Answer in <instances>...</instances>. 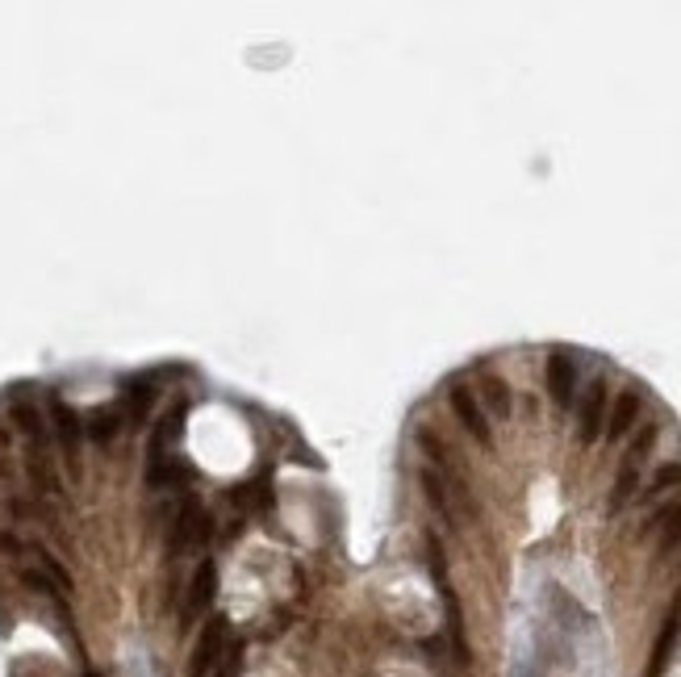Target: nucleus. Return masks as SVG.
Returning a JSON list of instances; mask_svg holds the SVG:
<instances>
[{
    "label": "nucleus",
    "instance_id": "f257e3e1",
    "mask_svg": "<svg viewBox=\"0 0 681 677\" xmlns=\"http://www.w3.org/2000/svg\"><path fill=\"white\" fill-rule=\"evenodd\" d=\"M226 652H230V623H226V615H209L197 636L193 657H189V677H209L222 665Z\"/></svg>",
    "mask_w": 681,
    "mask_h": 677
},
{
    "label": "nucleus",
    "instance_id": "f03ea898",
    "mask_svg": "<svg viewBox=\"0 0 681 677\" xmlns=\"http://www.w3.org/2000/svg\"><path fill=\"white\" fill-rule=\"evenodd\" d=\"M51 435H55V443H59V452H63V464H67V473L72 477H80V443H84V418L67 406L63 398H51Z\"/></svg>",
    "mask_w": 681,
    "mask_h": 677
},
{
    "label": "nucleus",
    "instance_id": "7ed1b4c3",
    "mask_svg": "<svg viewBox=\"0 0 681 677\" xmlns=\"http://www.w3.org/2000/svg\"><path fill=\"white\" fill-rule=\"evenodd\" d=\"M448 402H452V414H456V423L473 435L481 448H493V427H489V414L481 410V402H477V393L468 389V385H456L452 393H448Z\"/></svg>",
    "mask_w": 681,
    "mask_h": 677
},
{
    "label": "nucleus",
    "instance_id": "20e7f679",
    "mask_svg": "<svg viewBox=\"0 0 681 677\" xmlns=\"http://www.w3.org/2000/svg\"><path fill=\"white\" fill-rule=\"evenodd\" d=\"M184 414H189V406H172L168 414L155 423V431H151V439H147V460L155 464V460H168V456H176L172 448L180 443V435H184Z\"/></svg>",
    "mask_w": 681,
    "mask_h": 677
},
{
    "label": "nucleus",
    "instance_id": "39448f33",
    "mask_svg": "<svg viewBox=\"0 0 681 677\" xmlns=\"http://www.w3.org/2000/svg\"><path fill=\"white\" fill-rule=\"evenodd\" d=\"M548 393L560 410H569L577 398V360L569 352H552L548 356Z\"/></svg>",
    "mask_w": 681,
    "mask_h": 677
},
{
    "label": "nucleus",
    "instance_id": "423d86ee",
    "mask_svg": "<svg viewBox=\"0 0 681 677\" xmlns=\"http://www.w3.org/2000/svg\"><path fill=\"white\" fill-rule=\"evenodd\" d=\"M602 431H606V381H590V393H585L577 414V439L594 443L602 439Z\"/></svg>",
    "mask_w": 681,
    "mask_h": 677
},
{
    "label": "nucleus",
    "instance_id": "0eeeda50",
    "mask_svg": "<svg viewBox=\"0 0 681 677\" xmlns=\"http://www.w3.org/2000/svg\"><path fill=\"white\" fill-rule=\"evenodd\" d=\"M214 594H218V569H214V560H201L197 573H193L189 598H184V623L197 619V615H205L209 602H214Z\"/></svg>",
    "mask_w": 681,
    "mask_h": 677
},
{
    "label": "nucleus",
    "instance_id": "6e6552de",
    "mask_svg": "<svg viewBox=\"0 0 681 677\" xmlns=\"http://www.w3.org/2000/svg\"><path fill=\"white\" fill-rule=\"evenodd\" d=\"M155 398H159V381H155V377H138V381H130V385L122 389V406H126L130 427H143V423H147Z\"/></svg>",
    "mask_w": 681,
    "mask_h": 677
},
{
    "label": "nucleus",
    "instance_id": "1a4fd4ad",
    "mask_svg": "<svg viewBox=\"0 0 681 677\" xmlns=\"http://www.w3.org/2000/svg\"><path fill=\"white\" fill-rule=\"evenodd\" d=\"M636 418H640V393H636V389H623L619 402H615V410L606 414V431H602V435H606L610 443H619L623 435L636 431Z\"/></svg>",
    "mask_w": 681,
    "mask_h": 677
},
{
    "label": "nucleus",
    "instance_id": "9d476101",
    "mask_svg": "<svg viewBox=\"0 0 681 677\" xmlns=\"http://www.w3.org/2000/svg\"><path fill=\"white\" fill-rule=\"evenodd\" d=\"M189 464H184L180 456H168V460H155V464H147V485L151 489H172V485H180V481H189Z\"/></svg>",
    "mask_w": 681,
    "mask_h": 677
},
{
    "label": "nucleus",
    "instance_id": "9b49d317",
    "mask_svg": "<svg viewBox=\"0 0 681 677\" xmlns=\"http://www.w3.org/2000/svg\"><path fill=\"white\" fill-rule=\"evenodd\" d=\"M636 485H640V469L636 464H623V473L615 477V489H610V502H606V515H619V510L636 498Z\"/></svg>",
    "mask_w": 681,
    "mask_h": 677
},
{
    "label": "nucleus",
    "instance_id": "f8f14e48",
    "mask_svg": "<svg viewBox=\"0 0 681 677\" xmlns=\"http://www.w3.org/2000/svg\"><path fill=\"white\" fill-rule=\"evenodd\" d=\"M481 398H485V406H489V414H493V418H510V389H506V381L485 377Z\"/></svg>",
    "mask_w": 681,
    "mask_h": 677
},
{
    "label": "nucleus",
    "instance_id": "ddd939ff",
    "mask_svg": "<svg viewBox=\"0 0 681 677\" xmlns=\"http://www.w3.org/2000/svg\"><path fill=\"white\" fill-rule=\"evenodd\" d=\"M117 427H122V410H97V414H92L88 423H84V431L97 439V443H109V439L117 435Z\"/></svg>",
    "mask_w": 681,
    "mask_h": 677
},
{
    "label": "nucleus",
    "instance_id": "4468645a",
    "mask_svg": "<svg viewBox=\"0 0 681 677\" xmlns=\"http://www.w3.org/2000/svg\"><path fill=\"white\" fill-rule=\"evenodd\" d=\"M656 527H665V535H661V552H673V548L681 544V506L661 510V515H656Z\"/></svg>",
    "mask_w": 681,
    "mask_h": 677
},
{
    "label": "nucleus",
    "instance_id": "2eb2a0df",
    "mask_svg": "<svg viewBox=\"0 0 681 677\" xmlns=\"http://www.w3.org/2000/svg\"><path fill=\"white\" fill-rule=\"evenodd\" d=\"M677 485H681V460H677V464H665V469H656V477H652L648 489H644V498L669 494V489H677Z\"/></svg>",
    "mask_w": 681,
    "mask_h": 677
},
{
    "label": "nucleus",
    "instance_id": "dca6fc26",
    "mask_svg": "<svg viewBox=\"0 0 681 677\" xmlns=\"http://www.w3.org/2000/svg\"><path fill=\"white\" fill-rule=\"evenodd\" d=\"M422 485H427V498L435 502V510H439V515H443V519H452V510H448V494H443V481H439V477L427 469V473H422Z\"/></svg>",
    "mask_w": 681,
    "mask_h": 677
},
{
    "label": "nucleus",
    "instance_id": "f3484780",
    "mask_svg": "<svg viewBox=\"0 0 681 677\" xmlns=\"http://www.w3.org/2000/svg\"><path fill=\"white\" fill-rule=\"evenodd\" d=\"M652 443H656V427L648 423L640 435H636V443H631V452H627V464H636V469H640V464H644V456L652 452Z\"/></svg>",
    "mask_w": 681,
    "mask_h": 677
},
{
    "label": "nucleus",
    "instance_id": "a211bd4d",
    "mask_svg": "<svg viewBox=\"0 0 681 677\" xmlns=\"http://www.w3.org/2000/svg\"><path fill=\"white\" fill-rule=\"evenodd\" d=\"M239 669H243V644H234L226 652V665H218V677H239Z\"/></svg>",
    "mask_w": 681,
    "mask_h": 677
},
{
    "label": "nucleus",
    "instance_id": "6ab92c4d",
    "mask_svg": "<svg viewBox=\"0 0 681 677\" xmlns=\"http://www.w3.org/2000/svg\"><path fill=\"white\" fill-rule=\"evenodd\" d=\"M84 677H101V673H84Z\"/></svg>",
    "mask_w": 681,
    "mask_h": 677
}]
</instances>
